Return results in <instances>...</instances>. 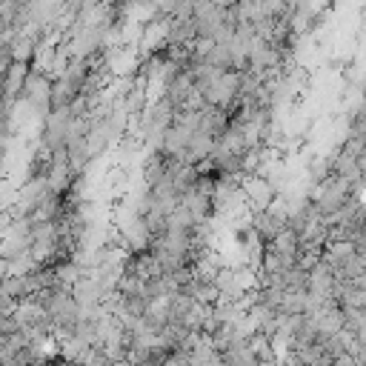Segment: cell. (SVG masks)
Instances as JSON below:
<instances>
[{"label":"cell","instance_id":"2","mask_svg":"<svg viewBox=\"0 0 366 366\" xmlns=\"http://www.w3.org/2000/svg\"><path fill=\"white\" fill-rule=\"evenodd\" d=\"M332 366H357V360L349 355V352H343V355H337V357H332Z\"/></svg>","mask_w":366,"mask_h":366},{"label":"cell","instance_id":"1","mask_svg":"<svg viewBox=\"0 0 366 366\" xmlns=\"http://www.w3.org/2000/svg\"><path fill=\"white\" fill-rule=\"evenodd\" d=\"M240 192H243L246 203H252L257 212H266V209L272 206V200H274V186H272L266 177H257V174H254V177L249 174V177L243 180V189H240Z\"/></svg>","mask_w":366,"mask_h":366},{"label":"cell","instance_id":"3","mask_svg":"<svg viewBox=\"0 0 366 366\" xmlns=\"http://www.w3.org/2000/svg\"><path fill=\"white\" fill-rule=\"evenodd\" d=\"M363 366H366V363H363Z\"/></svg>","mask_w":366,"mask_h":366}]
</instances>
